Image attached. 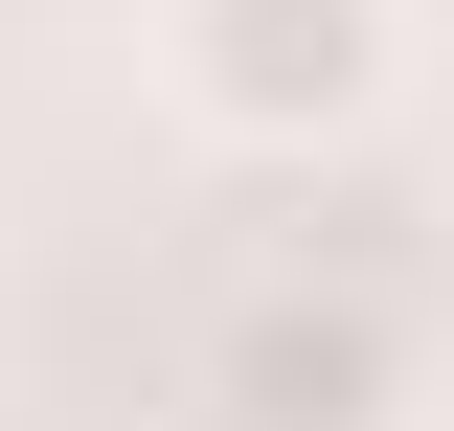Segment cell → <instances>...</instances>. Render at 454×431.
I'll use <instances>...</instances> for the list:
<instances>
[{
	"label": "cell",
	"mask_w": 454,
	"mask_h": 431,
	"mask_svg": "<svg viewBox=\"0 0 454 431\" xmlns=\"http://www.w3.org/2000/svg\"><path fill=\"white\" fill-rule=\"evenodd\" d=\"M205 431H409V295L387 272H250L205 318Z\"/></svg>",
	"instance_id": "cell-2"
},
{
	"label": "cell",
	"mask_w": 454,
	"mask_h": 431,
	"mask_svg": "<svg viewBox=\"0 0 454 431\" xmlns=\"http://www.w3.org/2000/svg\"><path fill=\"white\" fill-rule=\"evenodd\" d=\"M409 91V0H160V114L205 160H364Z\"/></svg>",
	"instance_id": "cell-1"
}]
</instances>
